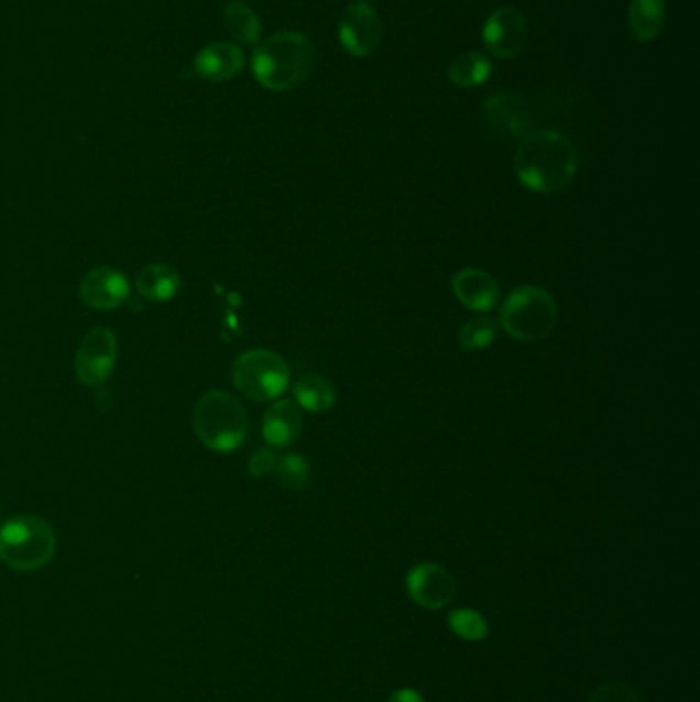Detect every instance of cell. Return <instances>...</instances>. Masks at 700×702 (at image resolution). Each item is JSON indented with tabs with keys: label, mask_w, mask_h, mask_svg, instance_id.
Listing matches in <instances>:
<instances>
[{
	"label": "cell",
	"mask_w": 700,
	"mask_h": 702,
	"mask_svg": "<svg viewBox=\"0 0 700 702\" xmlns=\"http://www.w3.org/2000/svg\"><path fill=\"white\" fill-rule=\"evenodd\" d=\"M519 184L534 194H557L578 173V151L569 138L555 130H538L519 138L514 156Z\"/></svg>",
	"instance_id": "6da1fadb"
},
{
	"label": "cell",
	"mask_w": 700,
	"mask_h": 702,
	"mask_svg": "<svg viewBox=\"0 0 700 702\" xmlns=\"http://www.w3.org/2000/svg\"><path fill=\"white\" fill-rule=\"evenodd\" d=\"M317 64L315 44L296 31H282L261 42L251 68L261 87L270 91H294L303 87Z\"/></svg>",
	"instance_id": "7a4b0ae2"
},
{
	"label": "cell",
	"mask_w": 700,
	"mask_h": 702,
	"mask_svg": "<svg viewBox=\"0 0 700 702\" xmlns=\"http://www.w3.org/2000/svg\"><path fill=\"white\" fill-rule=\"evenodd\" d=\"M194 429L208 450L229 454L247 440L249 417L239 398L225 391H210L196 403Z\"/></svg>",
	"instance_id": "3957f363"
},
{
	"label": "cell",
	"mask_w": 700,
	"mask_h": 702,
	"mask_svg": "<svg viewBox=\"0 0 700 702\" xmlns=\"http://www.w3.org/2000/svg\"><path fill=\"white\" fill-rule=\"evenodd\" d=\"M557 319L559 308L553 294L531 284L510 292L500 310L503 331L524 343L547 339L555 331Z\"/></svg>",
	"instance_id": "277c9868"
},
{
	"label": "cell",
	"mask_w": 700,
	"mask_h": 702,
	"mask_svg": "<svg viewBox=\"0 0 700 702\" xmlns=\"http://www.w3.org/2000/svg\"><path fill=\"white\" fill-rule=\"evenodd\" d=\"M56 552V535L40 516H17L0 528V561L15 571L46 567Z\"/></svg>",
	"instance_id": "5b68a950"
},
{
	"label": "cell",
	"mask_w": 700,
	"mask_h": 702,
	"mask_svg": "<svg viewBox=\"0 0 700 702\" xmlns=\"http://www.w3.org/2000/svg\"><path fill=\"white\" fill-rule=\"evenodd\" d=\"M232 382L243 397L251 401H275L289 386V368L286 360L272 350H247L234 360Z\"/></svg>",
	"instance_id": "8992f818"
},
{
	"label": "cell",
	"mask_w": 700,
	"mask_h": 702,
	"mask_svg": "<svg viewBox=\"0 0 700 702\" xmlns=\"http://www.w3.org/2000/svg\"><path fill=\"white\" fill-rule=\"evenodd\" d=\"M118 362V339L111 329L95 327L83 337L75 355V372L80 384L97 388L109 381Z\"/></svg>",
	"instance_id": "52a82bcc"
},
{
	"label": "cell",
	"mask_w": 700,
	"mask_h": 702,
	"mask_svg": "<svg viewBox=\"0 0 700 702\" xmlns=\"http://www.w3.org/2000/svg\"><path fill=\"white\" fill-rule=\"evenodd\" d=\"M337 35L346 52L356 58H365L376 52L382 42V23L379 13L364 2L351 4L337 25Z\"/></svg>",
	"instance_id": "ba28073f"
},
{
	"label": "cell",
	"mask_w": 700,
	"mask_h": 702,
	"mask_svg": "<svg viewBox=\"0 0 700 702\" xmlns=\"http://www.w3.org/2000/svg\"><path fill=\"white\" fill-rule=\"evenodd\" d=\"M407 592L413 602L427 611H440L457 595V581L446 567L438 563H419L407 573Z\"/></svg>",
	"instance_id": "9c48e42d"
},
{
	"label": "cell",
	"mask_w": 700,
	"mask_h": 702,
	"mask_svg": "<svg viewBox=\"0 0 700 702\" xmlns=\"http://www.w3.org/2000/svg\"><path fill=\"white\" fill-rule=\"evenodd\" d=\"M528 23L518 9L500 7L483 25V42L495 58H514L526 46Z\"/></svg>",
	"instance_id": "30bf717a"
},
{
	"label": "cell",
	"mask_w": 700,
	"mask_h": 702,
	"mask_svg": "<svg viewBox=\"0 0 700 702\" xmlns=\"http://www.w3.org/2000/svg\"><path fill=\"white\" fill-rule=\"evenodd\" d=\"M78 296L95 310H116L130 298V279L116 267H92L80 279Z\"/></svg>",
	"instance_id": "8fae6325"
},
{
	"label": "cell",
	"mask_w": 700,
	"mask_h": 702,
	"mask_svg": "<svg viewBox=\"0 0 700 702\" xmlns=\"http://www.w3.org/2000/svg\"><path fill=\"white\" fill-rule=\"evenodd\" d=\"M483 120L505 138H524L531 132L533 118L528 103L516 92H495L483 103Z\"/></svg>",
	"instance_id": "7c38bea8"
},
{
	"label": "cell",
	"mask_w": 700,
	"mask_h": 702,
	"mask_svg": "<svg viewBox=\"0 0 700 702\" xmlns=\"http://www.w3.org/2000/svg\"><path fill=\"white\" fill-rule=\"evenodd\" d=\"M452 292L458 303L472 312H491L502 300L497 279L477 267H464L457 272L452 277Z\"/></svg>",
	"instance_id": "4fadbf2b"
},
{
	"label": "cell",
	"mask_w": 700,
	"mask_h": 702,
	"mask_svg": "<svg viewBox=\"0 0 700 702\" xmlns=\"http://www.w3.org/2000/svg\"><path fill=\"white\" fill-rule=\"evenodd\" d=\"M303 431V413L294 398H275L263 413L261 436L270 448H288Z\"/></svg>",
	"instance_id": "5bb4252c"
},
{
	"label": "cell",
	"mask_w": 700,
	"mask_h": 702,
	"mask_svg": "<svg viewBox=\"0 0 700 702\" xmlns=\"http://www.w3.org/2000/svg\"><path fill=\"white\" fill-rule=\"evenodd\" d=\"M244 66L243 50L229 42H216L199 50L194 70L201 80L225 83L237 77Z\"/></svg>",
	"instance_id": "9a60e30c"
},
{
	"label": "cell",
	"mask_w": 700,
	"mask_h": 702,
	"mask_svg": "<svg viewBox=\"0 0 700 702\" xmlns=\"http://www.w3.org/2000/svg\"><path fill=\"white\" fill-rule=\"evenodd\" d=\"M136 290L149 303H168L182 288V275L167 263L144 265L136 274Z\"/></svg>",
	"instance_id": "2e32d148"
},
{
	"label": "cell",
	"mask_w": 700,
	"mask_h": 702,
	"mask_svg": "<svg viewBox=\"0 0 700 702\" xmlns=\"http://www.w3.org/2000/svg\"><path fill=\"white\" fill-rule=\"evenodd\" d=\"M628 33L635 42H654L666 23V2L664 0H631L628 4Z\"/></svg>",
	"instance_id": "e0dca14e"
},
{
	"label": "cell",
	"mask_w": 700,
	"mask_h": 702,
	"mask_svg": "<svg viewBox=\"0 0 700 702\" xmlns=\"http://www.w3.org/2000/svg\"><path fill=\"white\" fill-rule=\"evenodd\" d=\"M294 403L308 413H327L337 401L336 386L320 374H305L292 386Z\"/></svg>",
	"instance_id": "ac0fdd59"
},
{
	"label": "cell",
	"mask_w": 700,
	"mask_h": 702,
	"mask_svg": "<svg viewBox=\"0 0 700 702\" xmlns=\"http://www.w3.org/2000/svg\"><path fill=\"white\" fill-rule=\"evenodd\" d=\"M222 23H225V30L229 31L230 37L239 44L255 46L260 42V17L255 15V11L243 0H232L225 7Z\"/></svg>",
	"instance_id": "d6986e66"
},
{
	"label": "cell",
	"mask_w": 700,
	"mask_h": 702,
	"mask_svg": "<svg viewBox=\"0 0 700 702\" xmlns=\"http://www.w3.org/2000/svg\"><path fill=\"white\" fill-rule=\"evenodd\" d=\"M491 77V62L481 52H464L458 54L448 64V80L462 89H472L483 85Z\"/></svg>",
	"instance_id": "ffe728a7"
},
{
	"label": "cell",
	"mask_w": 700,
	"mask_h": 702,
	"mask_svg": "<svg viewBox=\"0 0 700 702\" xmlns=\"http://www.w3.org/2000/svg\"><path fill=\"white\" fill-rule=\"evenodd\" d=\"M500 333V322L485 315L472 317L458 331V345L464 351H483L493 345Z\"/></svg>",
	"instance_id": "44dd1931"
},
{
	"label": "cell",
	"mask_w": 700,
	"mask_h": 702,
	"mask_svg": "<svg viewBox=\"0 0 700 702\" xmlns=\"http://www.w3.org/2000/svg\"><path fill=\"white\" fill-rule=\"evenodd\" d=\"M274 474L282 487L298 491V489H305L310 481V464L300 454H286L277 459Z\"/></svg>",
	"instance_id": "7402d4cb"
},
{
	"label": "cell",
	"mask_w": 700,
	"mask_h": 702,
	"mask_svg": "<svg viewBox=\"0 0 700 702\" xmlns=\"http://www.w3.org/2000/svg\"><path fill=\"white\" fill-rule=\"evenodd\" d=\"M448 626L450 630L458 635L464 641H483L489 635L488 621L483 618V614L469 608H460V611L450 612L448 614Z\"/></svg>",
	"instance_id": "603a6c76"
},
{
	"label": "cell",
	"mask_w": 700,
	"mask_h": 702,
	"mask_svg": "<svg viewBox=\"0 0 700 702\" xmlns=\"http://www.w3.org/2000/svg\"><path fill=\"white\" fill-rule=\"evenodd\" d=\"M588 702H641L639 694L623 682H609L595 688Z\"/></svg>",
	"instance_id": "cb8c5ba5"
},
{
	"label": "cell",
	"mask_w": 700,
	"mask_h": 702,
	"mask_svg": "<svg viewBox=\"0 0 700 702\" xmlns=\"http://www.w3.org/2000/svg\"><path fill=\"white\" fill-rule=\"evenodd\" d=\"M277 454L274 452V448H260L258 452H253V457L249 459V474L261 479V476H267L275 471V464H277Z\"/></svg>",
	"instance_id": "d4e9b609"
},
{
	"label": "cell",
	"mask_w": 700,
	"mask_h": 702,
	"mask_svg": "<svg viewBox=\"0 0 700 702\" xmlns=\"http://www.w3.org/2000/svg\"><path fill=\"white\" fill-rule=\"evenodd\" d=\"M389 702H426V699L413 688H398L391 694Z\"/></svg>",
	"instance_id": "484cf974"
},
{
	"label": "cell",
	"mask_w": 700,
	"mask_h": 702,
	"mask_svg": "<svg viewBox=\"0 0 700 702\" xmlns=\"http://www.w3.org/2000/svg\"><path fill=\"white\" fill-rule=\"evenodd\" d=\"M360 2H362V0H360Z\"/></svg>",
	"instance_id": "4316f807"
}]
</instances>
